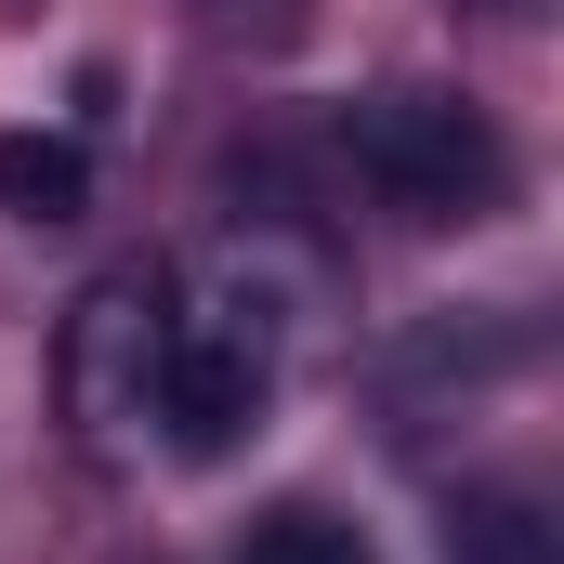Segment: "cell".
Wrapping results in <instances>:
<instances>
[{
	"label": "cell",
	"instance_id": "cell-2",
	"mask_svg": "<svg viewBox=\"0 0 564 564\" xmlns=\"http://www.w3.org/2000/svg\"><path fill=\"white\" fill-rule=\"evenodd\" d=\"M158 355H171V276L158 263H106V276L66 302L53 328V394L93 459H119L144 421H158Z\"/></svg>",
	"mask_w": 564,
	"mask_h": 564
},
{
	"label": "cell",
	"instance_id": "cell-7",
	"mask_svg": "<svg viewBox=\"0 0 564 564\" xmlns=\"http://www.w3.org/2000/svg\"><path fill=\"white\" fill-rule=\"evenodd\" d=\"M197 26H210V40H263V53H276V40H302V0H197Z\"/></svg>",
	"mask_w": 564,
	"mask_h": 564
},
{
	"label": "cell",
	"instance_id": "cell-4",
	"mask_svg": "<svg viewBox=\"0 0 564 564\" xmlns=\"http://www.w3.org/2000/svg\"><path fill=\"white\" fill-rule=\"evenodd\" d=\"M446 564H564V525L525 486H459L446 499Z\"/></svg>",
	"mask_w": 564,
	"mask_h": 564
},
{
	"label": "cell",
	"instance_id": "cell-8",
	"mask_svg": "<svg viewBox=\"0 0 564 564\" xmlns=\"http://www.w3.org/2000/svg\"><path fill=\"white\" fill-rule=\"evenodd\" d=\"M0 13H26V0H0Z\"/></svg>",
	"mask_w": 564,
	"mask_h": 564
},
{
	"label": "cell",
	"instance_id": "cell-3",
	"mask_svg": "<svg viewBox=\"0 0 564 564\" xmlns=\"http://www.w3.org/2000/svg\"><path fill=\"white\" fill-rule=\"evenodd\" d=\"M276 408V315L263 302H210V315H171V355H158V433L184 459H237Z\"/></svg>",
	"mask_w": 564,
	"mask_h": 564
},
{
	"label": "cell",
	"instance_id": "cell-1",
	"mask_svg": "<svg viewBox=\"0 0 564 564\" xmlns=\"http://www.w3.org/2000/svg\"><path fill=\"white\" fill-rule=\"evenodd\" d=\"M341 158H355V184H368L381 210H408V224H486V210H499V184H512L499 119H486L473 93H433V79L355 93Z\"/></svg>",
	"mask_w": 564,
	"mask_h": 564
},
{
	"label": "cell",
	"instance_id": "cell-5",
	"mask_svg": "<svg viewBox=\"0 0 564 564\" xmlns=\"http://www.w3.org/2000/svg\"><path fill=\"white\" fill-rule=\"evenodd\" d=\"M0 210L13 224H79L93 210V144L79 132H0Z\"/></svg>",
	"mask_w": 564,
	"mask_h": 564
},
{
	"label": "cell",
	"instance_id": "cell-6",
	"mask_svg": "<svg viewBox=\"0 0 564 564\" xmlns=\"http://www.w3.org/2000/svg\"><path fill=\"white\" fill-rule=\"evenodd\" d=\"M237 564H381V552H368V525H341V512L289 499V512H263V525L237 539Z\"/></svg>",
	"mask_w": 564,
	"mask_h": 564
}]
</instances>
